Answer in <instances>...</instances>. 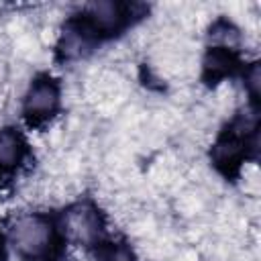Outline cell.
I'll use <instances>...</instances> for the list:
<instances>
[{"mask_svg":"<svg viewBox=\"0 0 261 261\" xmlns=\"http://www.w3.org/2000/svg\"><path fill=\"white\" fill-rule=\"evenodd\" d=\"M245 86H247L251 98L257 100L259 98V90H261V71H259L257 63H251L249 69L245 71Z\"/></svg>","mask_w":261,"mask_h":261,"instance_id":"9c48e42d","label":"cell"},{"mask_svg":"<svg viewBox=\"0 0 261 261\" xmlns=\"http://www.w3.org/2000/svg\"><path fill=\"white\" fill-rule=\"evenodd\" d=\"M130 16V8L120 2L102 0L92 2L86 6L77 27L92 39V37H112L120 29L126 27Z\"/></svg>","mask_w":261,"mask_h":261,"instance_id":"7a4b0ae2","label":"cell"},{"mask_svg":"<svg viewBox=\"0 0 261 261\" xmlns=\"http://www.w3.org/2000/svg\"><path fill=\"white\" fill-rule=\"evenodd\" d=\"M0 261H4V239L0 234Z\"/></svg>","mask_w":261,"mask_h":261,"instance_id":"30bf717a","label":"cell"},{"mask_svg":"<svg viewBox=\"0 0 261 261\" xmlns=\"http://www.w3.org/2000/svg\"><path fill=\"white\" fill-rule=\"evenodd\" d=\"M12 245L29 261H47L55 255L57 228L41 214H29L12 226Z\"/></svg>","mask_w":261,"mask_h":261,"instance_id":"6da1fadb","label":"cell"},{"mask_svg":"<svg viewBox=\"0 0 261 261\" xmlns=\"http://www.w3.org/2000/svg\"><path fill=\"white\" fill-rule=\"evenodd\" d=\"M59 102H61L59 84L49 75H39L31 84V88L24 96L22 114L31 126H41L57 114Z\"/></svg>","mask_w":261,"mask_h":261,"instance_id":"3957f363","label":"cell"},{"mask_svg":"<svg viewBox=\"0 0 261 261\" xmlns=\"http://www.w3.org/2000/svg\"><path fill=\"white\" fill-rule=\"evenodd\" d=\"M239 67V59L230 47H210L204 63H202V77L206 84H218L220 80L232 75Z\"/></svg>","mask_w":261,"mask_h":261,"instance_id":"8992f818","label":"cell"},{"mask_svg":"<svg viewBox=\"0 0 261 261\" xmlns=\"http://www.w3.org/2000/svg\"><path fill=\"white\" fill-rule=\"evenodd\" d=\"M253 128L247 126V122L243 124L241 120L230 124L218 139L216 143L212 145V163L224 173V175H230V173H237L241 163L245 161L247 157V151L251 147V133Z\"/></svg>","mask_w":261,"mask_h":261,"instance_id":"277c9868","label":"cell"},{"mask_svg":"<svg viewBox=\"0 0 261 261\" xmlns=\"http://www.w3.org/2000/svg\"><path fill=\"white\" fill-rule=\"evenodd\" d=\"M96 261H135V253L126 243H106L98 249Z\"/></svg>","mask_w":261,"mask_h":261,"instance_id":"ba28073f","label":"cell"},{"mask_svg":"<svg viewBox=\"0 0 261 261\" xmlns=\"http://www.w3.org/2000/svg\"><path fill=\"white\" fill-rule=\"evenodd\" d=\"M27 153V143L22 135L14 128L0 130V169H14L22 163Z\"/></svg>","mask_w":261,"mask_h":261,"instance_id":"52a82bcc","label":"cell"},{"mask_svg":"<svg viewBox=\"0 0 261 261\" xmlns=\"http://www.w3.org/2000/svg\"><path fill=\"white\" fill-rule=\"evenodd\" d=\"M63 232L77 245H96L104 232L102 214L92 204H75L63 214Z\"/></svg>","mask_w":261,"mask_h":261,"instance_id":"5b68a950","label":"cell"}]
</instances>
